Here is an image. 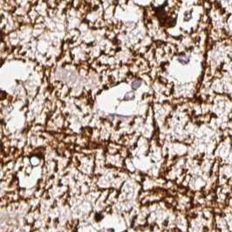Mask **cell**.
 <instances>
[{"mask_svg": "<svg viewBox=\"0 0 232 232\" xmlns=\"http://www.w3.org/2000/svg\"><path fill=\"white\" fill-rule=\"evenodd\" d=\"M141 86V81L140 80H134L133 83H132V87L134 89H136L137 87H139Z\"/></svg>", "mask_w": 232, "mask_h": 232, "instance_id": "6da1fadb", "label": "cell"}]
</instances>
